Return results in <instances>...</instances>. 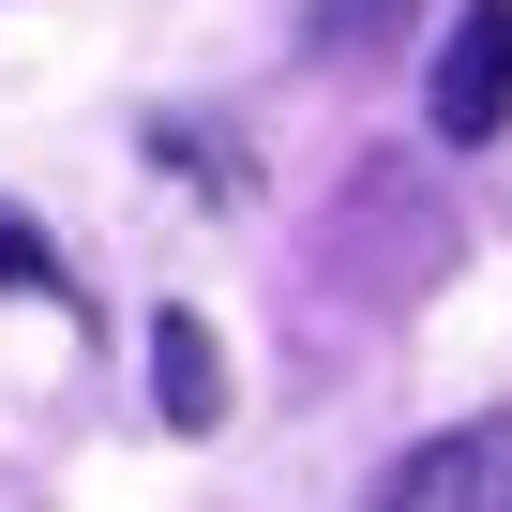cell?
<instances>
[{
	"instance_id": "6da1fadb",
	"label": "cell",
	"mask_w": 512,
	"mask_h": 512,
	"mask_svg": "<svg viewBox=\"0 0 512 512\" xmlns=\"http://www.w3.org/2000/svg\"><path fill=\"white\" fill-rule=\"evenodd\" d=\"M422 106H437V136H452V151H482V136L512 121V0H452Z\"/></svg>"
},
{
	"instance_id": "7a4b0ae2",
	"label": "cell",
	"mask_w": 512,
	"mask_h": 512,
	"mask_svg": "<svg viewBox=\"0 0 512 512\" xmlns=\"http://www.w3.org/2000/svg\"><path fill=\"white\" fill-rule=\"evenodd\" d=\"M377 512H512V407H497V422L422 437V452L377 482Z\"/></svg>"
},
{
	"instance_id": "3957f363",
	"label": "cell",
	"mask_w": 512,
	"mask_h": 512,
	"mask_svg": "<svg viewBox=\"0 0 512 512\" xmlns=\"http://www.w3.org/2000/svg\"><path fill=\"white\" fill-rule=\"evenodd\" d=\"M151 422H166V437H211V422H226V347H211L181 302L151 317Z\"/></svg>"
},
{
	"instance_id": "277c9868",
	"label": "cell",
	"mask_w": 512,
	"mask_h": 512,
	"mask_svg": "<svg viewBox=\"0 0 512 512\" xmlns=\"http://www.w3.org/2000/svg\"><path fill=\"white\" fill-rule=\"evenodd\" d=\"M0 287H16V302H76V272L46 256V226H31L16 196H0Z\"/></svg>"
},
{
	"instance_id": "5b68a950",
	"label": "cell",
	"mask_w": 512,
	"mask_h": 512,
	"mask_svg": "<svg viewBox=\"0 0 512 512\" xmlns=\"http://www.w3.org/2000/svg\"><path fill=\"white\" fill-rule=\"evenodd\" d=\"M392 16H407V0H317V46H332V61H362Z\"/></svg>"
}]
</instances>
